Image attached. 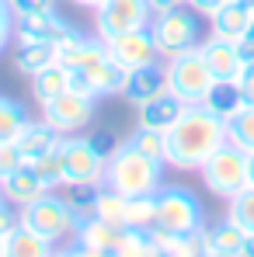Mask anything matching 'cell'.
I'll return each mask as SVG.
<instances>
[{
  "mask_svg": "<svg viewBox=\"0 0 254 257\" xmlns=\"http://www.w3.org/2000/svg\"><path fill=\"white\" fill-rule=\"evenodd\" d=\"M56 63L70 70V90L87 94L94 101L122 94L126 87V66L112 56L105 39H87V35H70L66 42L56 45Z\"/></svg>",
  "mask_w": 254,
  "mask_h": 257,
  "instance_id": "1",
  "label": "cell"
},
{
  "mask_svg": "<svg viewBox=\"0 0 254 257\" xmlns=\"http://www.w3.org/2000/svg\"><path fill=\"white\" fill-rule=\"evenodd\" d=\"M226 143V122L206 104H185L178 122L167 128V167L199 171L212 153Z\"/></svg>",
  "mask_w": 254,
  "mask_h": 257,
  "instance_id": "2",
  "label": "cell"
},
{
  "mask_svg": "<svg viewBox=\"0 0 254 257\" xmlns=\"http://www.w3.org/2000/svg\"><path fill=\"white\" fill-rule=\"evenodd\" d=\"M105 184L115 188L119 195L136 198V195H153L164 184V164L143 157L136 146L119 143L112 157L105 160Z\"/></svg>",
  "mask_w": 254,
  "mask_h": 257,
  "instance_id": "3",
  "label": "cell"
},
{
  "mask_svg": "<svg viewBox=\"0 0 254 257\" xmlns=\"http://www.w3.org/2000/svg\"><path fill=\"white\" fill-rule=\"evenodd\" d=\"M150 35L157 42L160 59H171V56H181L202 45V25H199V14L188 4H181V7H171L150 18Z\"/></svg>",
  "mask_w": 254,
  "mask_h": 257,
  "instance_id": "4",
  "label": "cell"
},
{
  "mask_svg": "<svg viewBox=\"0 0 254 257\" xmlns=\"http://www.w3.org/2000/svg\"><path fill=\"white\" fill-rule=\"evenodd\" d=\"M206 226V209H202V198L192 191V188H181V184H160L157 188V222L153 229L160 233H195Z\"/></svg>",
  "mask_w": 254,
  "mask_h": 257,
  "instance_id": "5",
  "label": "cell"
},
{
  "mask_svg": "<svg viewBox=\"0 0 254 257\" xmlns=\"http://www.w3.org/2000/svg\"><path fill=\"white\" fill-rule=\"evenodd\" d=\"M199 174H202V184H206L209 195L230 202L233 195H240L247 188V153L226 139L209 160L199 167Z\"/></svg>",
  "mask_w": 254,
  "mask_h": 257,
  "instance_id": "6",
  "label": "cell"
},
{
  "mask_svg": "<svg viewBox=\"0 0 254 257\" xmlns=\"http://www.w3.org/2000/svg\"><path fill=\"white\" fill-rule=\"evenodd\" d=\"M25 222L32 229H39L42 236H49L52 243H63V240L77 236L80 215L70 205V198H63L59 191H45L42 198H35L32 205H25Z\"/></svg>",
  "mask_w": 254,
  "mask_h": 257,
  "instance_id": "7",
  "label": "cell"
},
{
  "mask_svg": "<svg viewBox=\"0 0 254 257\" xmlns=\"http://www.w3.org/2000/svg\"><path fill=\"white\" fill-rule=\"evenodd\" d=\"M164 63H167V90L178 101H185V104H202L209 87L216 84V77H212L209 63L202 59V52L192 49V52L171 56Z\"/></svg>",
  "mask_w": 254,
  "mask_h": 257,
  "instance_id": "8",
  "label": "cell"
},
{
  "mask_svg": "<svg viewBox=\"0 0 254 257\" xmlns=\"http://www.w3.org/2000/svg\"><path fill=\"white\" fill-rule=\"evenodd\" d=\"M105 184V157L94 150L91 136H63V188Z\"/></svg>",
  "mask_w": 254,
  "mask_h": 257,
  "instance_id": "9",
  "label": "cell"
},
{
  "mask_svg": "<svg viewBox=\"0 0 254 257\" xmlns=\"http://www.w3.org/2000/svg\"><path fill=\"white\" fill-rule=\"evenodd\" d=\"M39 108H42V122H49L59 136H73V132H80L94 122L98 101L87 97V94H77V90H63V94L42 101Z\"/></svg>",
  "mask_w": 254,
  "mask_h": 257,
  "instance_id": "10",
  "label": "cell"
},
{
  "mask_svg": "<svg viewBox=\"0 0 254 257\" xmlns=\"http://www.w3.org/2000/svg\"><path fill=\"white\" fill-rule=\"evenodd\" d=\"M153 18L146 0H105L94 11V32L98 39H112L119 32H132V28H146Z\"/></svg>",
  "mask_w": 254,
  "mask_h": 257,
  "instance_id": "11",
  "label": "cell"
},
{
  "mask_svg": "<svg viewBox=\"0 0 254 257\" xmlns=\"http://www.w3.org/2000/svg\"><path fill=\"white\" fill-rule=\"evenodd\" d=\"M70 35H77V28H73L70 21H63L56 11H49V14H25V18H14V39H18V45H25V42L59 45V42H66Z\"/></svg>",
  "mask_w": 254,
  "mask_h": 257,
  "instance_id": "12",
  "label": "cell"
},
{
  "mask_svg": "<svg viewBox=\"0 0 254 257\" xmlns=\"http://www.w3.org/2000/svg\"><path fill=\"white\" fill-rule=\"evenodd\" d=\"M105 42H108L112 56H115L126 70H136V66H146V63L160 59L157 42H153V35H150V25H146V28H132V32H119V35H112V39H105Z\"/></svg>",
  "mask_w": 254,
  "mask_h": 257,
  "instance_id": "13",
  "label": "cell"
},
{
  "mask_svg": "<svg viewBox=\"0 0 254 257\" xmlns=\"http://www.w3.org/2000/svg\"><path fill=\"white\" fill-rule=\"evenodd\" d=\"M160 94H167V63H164V59H153V63L136 66V70L126 73L122 97H126L129 104L139 108V104H146V101H153V97H160Z\"/></svg>",
  "mask_w": 254,
  "mask_h": 257,
  "instance_id": "14",
  "label": "cell"
},
{
  "mask_svg": "<svg viewBox=\"0 0 254 257\" xmlns=\"http://www.w3.org/2000/svg\"><path fill=\"white\" fill-rule=\"evenodd\" d=\"M0 191H4V198H11L18 205H32L35 198H42L49 191V184L35 171V164H21V167H14L11 174L0 177Z\"/></svg>",
  "mask_w": 254,
  "mask_h": 257,
  "instance_id": "15",
  "label": "cell"
},
{
  "mask_svg": "<svg viewBox=\"0 0 254 257\" xmlns=\"http://www.w3.org/2000/svg\"><path fill=\"white\" fill-rule=\"evenodd\" d=\"M199 52H202V59L209 63L212 77L216 80H233L237 73H240V66H244V56H240V45L237 42H226V39H202L199 45Z\"/></svg>",
  "mask_w": 254,
  "mask_h": 257,
  "instance_id": "16",
  "label": "cell"
},
{
  "mask_svg": "<svg viewBox=\"0 0 254 257\" xmlns=\"http://www.w3.org/2000/svg\"><path fill=\"white\" fill-rule=\"evenodd\" d=\"M56 250H59V243H52L28 222H21L14 233L4 236V257H56Z\"/></svg>",
  "mask_w": 254,
  "mask_h": 257,
  "instance_id": "17",
  "label": "cell"
},
{
  "mask_svg": "<svg viewBox=\"0 0 254 257\" xmlns=\"http://www.w3.org/2000/svg\"><path fill=\"white\" fill-rule=\"evenodd\" d=\"M181 111H185V101H178L167 90V94H160V97H153V101H146V104L136 108V125L153 128V132H167V128L178 122Z\"/></svg>",
  "mask_w": 254,
  "mask_h": 257,
  "instance_id": "18",
  "label": "cell"
},
{
  "mask_svg": "<svg viewBox=\"0 0 254 257\" xmlns=\"http://www.w3.org/2000/svg\"><path fill=\"white\" fill-rule=\"evenodd\" d=\"M14 143H18V150H21V160H25V164H35L39 157H45L49 150H56V146L63 143V136L49 125V122L39 118V122H28L25 132H21Z\"/></svg>",
  "mask_w": 254,
  "mask_h": 257,
  "instance_id": "19",
  "label": "cell"
},
{
  "mask_svg": "<svg viewBox=\"0 0 254 257\" xmlns=\"http://www.w3.org/2000/svg\"><path fill=\"white\" fill-rule=\"evenodd\" d=\"M251 11H254V7L240 4V0H226V4L209 18V21H212V35H216V39H226V42H240L244 32H247Z\"/></svg>",
  "mask_w": 254,
  "mask_h": 257,
  "instance_id": "20",
  "label": "cell"
},
{
  "mask_svg": "<svg viewBox=\"0 0 254 257\" xmlns=\"http://www.w3.org/2000/svg\"><path fill=\"white\" fill-rule=\"evenodd\" d=\"M122 236H126V226H115V222H105V219H98V215H87L84 222L77 226V236H73V240L112 254V250L119 247Z\"/></svg>",
  "mask_w": 254,
  "mask_h": 257,
  "instance_id": "21",
  "label": "cell"
},
{
  "mask_svg": "<svg viewBox=\"0 0 254 257\" xmlns=\"http://www.w3.org/2000/svg\"><path fill=\"white\" fill-rule=\"evenodd\" d=\"M244 240H247V233L230 219V215H223L219 222H212L206 226V243H209V254H226V257H240L244 250Z\"/></svg>",
  "mask_w": 254,
  "mask_h": 257,
  "instance_id": "22",
  "label": "cell"
},
{
  "mask_svg": "<svg viewBox=\"0 0 254 257\" xmlns=\"http://www.w3.org/2000/svg\"><path fill=\"white\" fill-rule=\"evenodd\" d=\"M153 240L167 250V257H209V243H206V226L195 233H160L153 229Z\"/></svg>",
  "mask_w": 254,
  "mask_h": 257,
  "instance_id": "23",
  "label": "cell"
},
{
  "mask_svg": "<svg viewBox=\"0 0 254 257\" xmlns=\"http://www.w3.org/2000/svg\"><path fill=\"white\" fill-rule=\"evenodd\" d=\"M202 104L209 108L212 115H219V118L226 122V118H233V115L244 108V94H240L237 80H216V84L209 87V94H206Z\"/></svg>",
  "mask_w": 254,
  "mask_h": 257,
  "instance_id": "24",
  "label": "cell"
},
{
  "mask_svg": "<svg viewBox=\"0 0 254 257\" xmlns=\"http://www.w3.org/2000/svg\"><path fill=\"white\" fill-rule=\"evenodd\" d=\"M91 215H98L105 222H115V226H126V195H119L108 184H98L94 195H91Z\"/></svg>",
  "mask_w": 254,
  "mask_h": 257,
  "instance_id": "25",
  "label": "cell"
},
{
  "mask_svg": "<svg viewBox=\"0 0 254 257\" xmlns=\"http://www.w3.org/2000/svg\"><path fill=\"white\" fill-rule=\"evenodd\" d=\"M56 63V45H42V42H25L18 45V56H14V70L25 73L28 80L35 73H42L45 66Z\"/></svg>",
  "mask_w": 254,
  "mask_h": 257,
  "instance_id": "26",
  "label": "cell"
},
{
  "mask_svg": "<svg viewBox=\"0 0 254 257\" xmlns=\"http://www.w3.org/2000/svg\"><path fill=\"white\" fill-rule=\"evenodd\" d=\"M63 90H70V70L63 63H52V66H45L42 73L32 77V94H35L39 104L49 101V97H56V94H63Z\"/></svg>",
  "mask_w": 254,
  "mask_h": 257,
  "instance_id": "27",
  "label": "cell"
},
{
  "mask_svg": "<svg viewBox=\"0 0 254 257\" xmlns=\"http://www.w3.org/2000/svg\"><path fill=\"white\" fill-rule=\"evenodd\" d=\"M28 122H32V118H28L25 104L14 101V97H4V94H0V143H14V139L25 132Z\"/></svg>",
  "mask_w": 254,
  "mask_h": 257,
  "instance_id": "28",
  "label": "cell"
},
{
  "mask_svg": "<svg viewBox=\"0 0 254 257\" xmlns=\"http://www.w3.org/2000/svg\"><path fill=\"white\" fill-rule=\"evenodd\" d=\"M129 146H136L143 157H150V160H157V164H164L167 167V132H153V128H139L126 139Z\"/></svg>",
  "mask_w": 254,
  "mask_h": 257,
  "instance_id": "29",
  "label": "cell"
},
{
  "mask_svg": "<svg viewBox=\"0 0 254 257\" xmlns=\"http://www.w3.org/2000/svg\"><path fill=\"white\" fill-rule=\"evenodd\" d=\"M157 222V191L126 198V226L129 229H153Z\"/></svg>",
  "mask_w": 254,
  "mask_h": 257,
  "instance_id": "30",
  "label": "cell"
},
{
  "mask_svg": "<svg viewBox=\"0 0 254 257\" xmlns=\"http://www.w3.org/2000/svg\"><path fill=\"white\" fill-rule=\"evenodd\" d=\"M226 139L240 146L244 153L254 150V104H244L233 118H226Z\"/></svg>",
  "mask_w": 254,
  "mask_h": 257,
  "instance_id": "31",
  "label": "cell"
},
{
  "mask_svg": "<svg viewBox=\"0 0 254 257\" xmlns=\"http://www.w3.org/2000/svg\"><path fill=\"white\" fill-rule=\"evenodd\" d=\"M226 215L247 233V236H254V188L247 184L240 195H233L230 202H226Z\"/></svg>",
  "mask_w": 254,
  "mask_h": 257,
  "instance_id": "32",
  "label": "cell"
},
{
  "mask_svg": "<svg viewBox=\"0 0 254 257\" xmlns=\"http://www.w3.org/2000/svg\"><path fill=\"white\" fill-rule=\"evenodd\" d=\"M35 171L42 174V181L49 184V191H59L63 188V143L56 150H49L45 157L35 160Z\"/></svg>",
  "mask_w": 254,
  "mask_h": 257,
  "instance_id": "33",
  "label": "cell"
},
{
  "mask_svg": "<svg viewBox=\"0 0 254 257\" xmlns=\"http://www.w3.org/2000/svg\"><path fill=\"white\" fill-rule=\"evenodd\" d=\"M21 222H25V205H18V202H11V198H4V202H0V236L14 233Z\"/></svg>",
  "mask_w": 254,
  "mask_h": 257,
  "instance_id": "34",
  "label": "cell"
},
{
  "mask_svg": "<svg viewBox=\"0 0 254 257\" xmlns=\"http://www.w3.org/2000/svg\"><path fill=\"white\" fill-rule=\"evenodd\" d=\"M233 80H237L240 94H244V104H254V59H244V66H240V73Z\"/></svg>",
  "mask_w": 254,
  "mask_h": 257,
  "instance_id": "35",
  "label": "cell"
},
{
  "mask_svg": "<svg viewBox=\"0 0 254 257\" xmlns=\"http://www.w3.org/2000/svg\"><path fill=\"white\" fill-rule=\"evenodd\" d=\"M11 11H14V18H25V14H49V11H56V0H18V4H11Z\"/></svg>",
  "mask_w": 254,
  "mask_h": 257,
  "instance_id": "36",
  "label": "cell"
},
{
  "mask_svg": "<svg viewBox=\"0 0 254 257\" xmlns=\"http://www.w3.org/2000/svg\"><path fill=\"white\" fill-rule=\"evenodd\" d=\"M25 160H21V150H18V143H0V177L4 174H11L14 167H21Z\"/></svg>",
  "mask_w": 254,
  "mask_h": 257,
  "instance_id": "37",
  "label": "cell"
},
{
  "mask_svg": "<svg viewBox=\"0 0 254 257\" xmlns=\"http://www.w3.org/2000/svg\"><path fill=\"white\" fill-rule=\"evenodd\" d=\"M11 39H14V11L7 0H0V52L11 45Z\"/></svg>",
  "mask_w": 254,
  "mask_h": 257,
  "instance_id": "38",
  "label": "cell"
},
{
  "mask_svg": "<svg viewBox=\"0 0 254 257\" xmlns=\"http://www.w3.org/2000/svg\"><path fill=\"white\" fill-rule=\"evenodd\" d=\"M91 143H94V150H98L105 160H108V157H112V150L119 146V139H115L112 132H94V136H91Z\"/></svg>",
  "mask_w": 254,
  "mask_h": 257,
  "instance_id": "39",
  "label": "cell"
},
{
  "mask_svg": "<svg viewBox=\"0 0 254 257\" xmlns=\"http://www.w3.org/2000/svg\"><path fill=\"white\" fill-rule=\"evenodd\" d=\"M185 4H188L195 14H206V18H212V14H216V11H219L226 0H185Z\"/></svg>",
  "mask_w": 254,
  "mask_h": 257,
  "instance_id": "40",
  "label": "cell"
},
{
  "mask_svg": "<svg viewBox=\"0 0 254 257\" xmlns=\"http://www.w3.org/2000/svg\"><path fill=\"white\" fill-rule=\"evenodd\" d=\"M240 56L244 59H254V11H251V21H247V32H244V39H240Z\"/></svg>",
  "mask_w": 254,
  "mask_h": 257,
  "instance_id": "41",
  "label": "cell"
},
{
  "mask_svg": "<svg viewBox=\"0 0 254 257\" xmlns=\"http://www.w3.org/2000/svg\"><path fill=\"white\" fill-rule=\"evenodd\" d=\"M70 247H73V254H77V257H112L108 250H98V247H87V243H77V240H73Z\"/></svg>",
  "mask_w": 254,
  "mask_h": 257,
  "instance_id": "42",
  "label": "cell"
},
{
  "mask_svg": "<svg viewBox=\"0 0 254 257\" xmlns=\"http://www.w3.org/2000/svg\"><path fill=\"white\" fill-rule=\"evenodd\" d=\"M146 4H150L153 14H160V11H171V7H181L185 0H146Z\"/></svg>",
  "mask_w": 254,
  "mask_h": 257,
  "instance_id": "43",
  "label": "cell"
},
{
  "mask_svg": "<svg viewBox=\"0 0 254 257\" xmlns=\"http://www.w3.org/2000/svg\"><path fill=\"white\" fill-rule=\"evenodd\" d=\"M247 184L254 188V150L247 153Z\"/></svg>",
  "mask_w": 254,
  "mask_h": 257,
  "instance_id": "44",
  "label": "cell"
},
{
  "mask_svg": "<svg viewBox=\"0 0 254 257\" xmlns=\"http://www.w3.org/2000/svg\"><path fill=\"white\" fill-rule=\"evenodd\" d=\"M73 4H77V7H91V11H98L105 0H73Z\"/></svg>",
  "mask_w": 254,
  "mask_h": 257,
  "instance_id": "45",
  "label": "cell"
},
{
  "mask_svg": "<svg viewBox=\"0 0 254 257\" xmlns=\"http://www.w3.org/2000/svg\"><path fill=\"white\" fill-rule=\"evenodd\" d=\"M240 257H254V236H247V240H244V250H240Z\"/></svg>",
  "mask_w": 254,
  "mask_h": 257,
  "instance_id": "46",
  "label": "cell"
},
{
  "mask_svg": "<svg viewBox=\"0 0 254 257\" xmlns=\"http://www.w3.org/2000/svg\"><path fill=\"white\" fill-rule=\"evenodd\" d=\"M56 257H77V254H73V247H59V250H56Z\"/></svg>",
  "mask_w": 254,
  "mask_h": 257,
  "instance_id": "47",
  "label": "cell"
},
{
  "mask_svg": "<svg viewBox=\"0 0 254 257\" xmlns=\"http://www.w3.org/2000/svg\"><path fill=\"white\" fill-rule=\"evenodd\" d=\"M0 257H4V236H0Z\"/></svg>",
  "mask_w": 254,
  "mask_h": 257,
  "instance_id": "48",
  "label": "cell"
},
{
  "mask_svg": "<svg viewBox=\"0 0 254 257\" xmlns=\"http://www.w3.org/2000/svg\"><path fill=\"white\" fill-rule=\"evenodd\" d=\"M240 4H247V7H254V0H240Z\"/></svg>",
  "mask_w": 254,
  "mask_h": 257,
  "instance_id": "49",
  "label": "cell"
},
{
  "mask_svg": "<svg viewBox=\"0 0 254 257\" xmlns=\"http://www.w3.org/2000/svg\"><path fill=\"white\" fill-rule=\"evenodd\" d=\"M209 257H226V254H209Z\"/></svg>",
  "mask_w": 254,
  "mask_h": 257,
  "instance_id": "50",
  "label": "cell"
},
{
  "mask_svg": "<svg viewBox=\"0 0 254 257\" xmlns=\"http://www.w3.org/2000/svg\"><path fill=\"white\" fill-rule=\"evenodd\" d=\"M7 4H18V0H7Z\"/></svg>",
  "mask_w": 254,
  "mask_h": 257,
  "instance_id": "51",
  "label": "cell"
},
{
  "mask_svg": "<svg viewBox=\"0 0 254 257\" xmlns=\"http://www.w3.org/2000/svg\"><path fill=\"white\" fill-rule=\"evenodd\" d=\"M0 202H4V191H0Z\"/></svg>",
  "mask_w": 254,
  "mask_h": 257,
  "instance_id": "52",
  "label": "cell"
}]
</instances>
